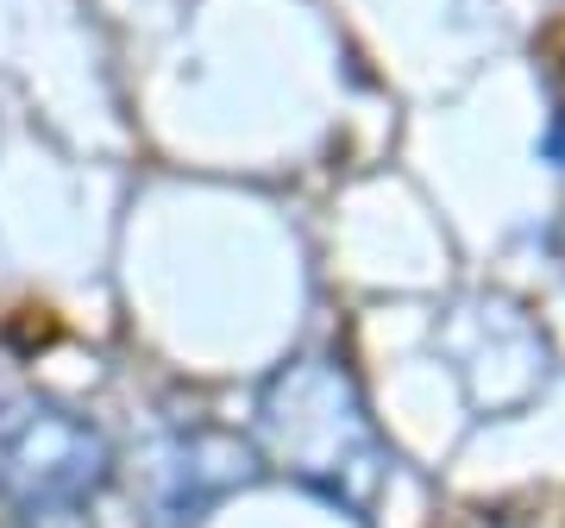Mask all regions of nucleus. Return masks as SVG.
I'll return each mask as SVG.
<instances>
[{
	"label": "nucleus",
	"instance_id": "nucleus-1",
	"mask_svg": "<svg viewBox=\"0 0 565 528\" xmlns=\"http://www.w3.org/2000/svg\"><path fill=\"white\" fill-rule=\"evenodd\" d=\"M252 441L270 472L352 516H371L384 504L396 472V453L364 403L359 378L327 352H296L264 378L252 403Z\"/></svg>",
	"mask_w": 565,
	"mask_h": 528
},
{
	"label": "nucleus",
	"instance_id": "nucleus-2",
	"mask_svg": "<svg viewBox=\"0 0 565 528\" xmlns=\"http://www.w3.org/2000/svg\"><path fill=\"white\" fill-rule=\"evenodd\" d=\"M114 485V447L88 415L44 397L0 409V504L25 528L82 522Z\"/></svg>",
	"mask_w": 565,
	"mask_h": 528
},
{
	"label": "nucleus",
	"instance_id": "nucleus-3",
	"mask_svg": "<svg viewBox=\"0 0 565 528\" xmlns=\"http://www.w3.org/2000/svg\"><path fill=\"white\" fill-rule=\"evenodd\" d=\"M434 352L478 415H522L553 378V346L534 327V315L490 289H471L440 308Z\"/></svg>",
	"mask_w": 565,
	"mask_h": 528
},
{
	"label": "nucleus",
	"instance_id": "nucleus-4",
	"mask_svg": "<svg viewBox=\"0 0 565 528\" xmlns=\"http://www.w3.org/2000/svg\"><path fill=\"white\" fill-rule=\"evenodd\" d=\"M553 245H559V258H565V221H559V233H553Z\"/></svg>",
	"mask_w": 565,
	"mask_h": 528
},
{
	"label": "nucleus",
	"instance_id": "nucleus-5",
	"mask_svg": "<svg viewBox=\"0 0 565 528\" xmlns=\"http://www.w3.org/2000/svg\"><path fill=\"white\" fill-rule=\"evenodd\" d=\"M13 528H25V522H13Z\"/></svg>",
	"mask_w": 565,
	"mask_h": 528
}]
</instances>
